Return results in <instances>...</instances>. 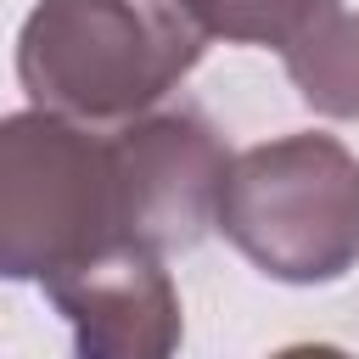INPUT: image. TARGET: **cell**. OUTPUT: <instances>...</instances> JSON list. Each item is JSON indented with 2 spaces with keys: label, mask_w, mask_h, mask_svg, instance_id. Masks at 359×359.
I'll list each match as a JSON object with an SVG mask.
<instances>
[{
  "label": "cell",
  "mask_w": 359,
  "mask_h": 359,
  "mask_svg": "<svg viewBox=\"0 0 359 359\" xmlns=\"http://www.w3.org/2000/svg\"><path fill=\"white\" fill-rule=\"evenodd\" d=\"M202 50L180 0H39L17 28V84L45 112L118 129L163 107Z\"/></svg>",
  "instance_id": "1"
},
{
  "label": "cell",
  "mask_w": 359,
  "mask_h": 359,
  "mask_svg": "<svg viewBox=\"0 0 359 359\" xmlns=\"http://www.w3.org/2000/svg\"><path fill=\"white\" fill-rule=\"evenodd\" d=\"M224 241L280 286H331L359 264V157L337 135H280L230 157Z\"/></svg>",
  "instance_id": "2"
},
{
  "label": "cell",
  "mask_w": 359,
  "mask_h": 359,
  "mask_svg": "<svg viewBox=\"0 0 359 359\" xmlns=\"http://www.w3.org/2000/svg\"><path fill=\"white\" fill-rule=\"evenodd\" d=\"M112 135L28 107L0 118V280H45L118 241Z\"/></svg>",
  "instance_id": "3"
},
{
  "label": "cell",
  "mask_w": 359,
  "mask_h": 359,
  "mask_svg": "<svg viewBox=\"0 0 359 359\" xmlns=\"http://www.w3.org/2000/svg\"><path fill=\"white\" fill-rule=\"evenodd\" d=\"M230 174L224 135L196 107H151L112 135L118 224L151 252H191L219 230V191Z\"/></svg>",
  "instance_id": "4"
},
{
  "label": "cell",
  "mask_w": 359,
  "mask_h": 359,
  "mask_svg": "<svg viewBox=\"0 0 359 359\" xmlns=\"http://www.w3.org/2000/svg\"><path fill=\"white\" fill-rule=\"evenodd\" d=\"M50 309L73 325L84 359H163L185 337L180 292L163 269V252L118 236L79 264L39 280Z\"/></svg>",
  "instance_id": "5"
},
{
  "label": "cell",
  "mask_w": 359,
  "mask_h": 359,
  "mask_svg": "<svg viewBox=\"0 0 359 359\" xmlns=\"http://www.w3.org/2000/svg\"><path fill=\"white\" fill-rule=\"evenodd\" d=\"M292 90L320 118H359V11L325 0L309 28L280 50Z\"/></svg>",
  "instance_id": "6"
},
{
  "label": "cell",
  "mask_w": 359,
  "mask_h": 359,
  "mask_svg": "<svg viewBox=\"0 0 359 359\" xmlns=\"http://www.w3.org/2000/svg\"><path fill=\"white\" fill-rule=\"evenodd\" d=\"M208 39H224V45H269V50H286L309 17L325 6V0H180Z\"/></svg>",
  "instance_id": "7"
}]
</instances>
